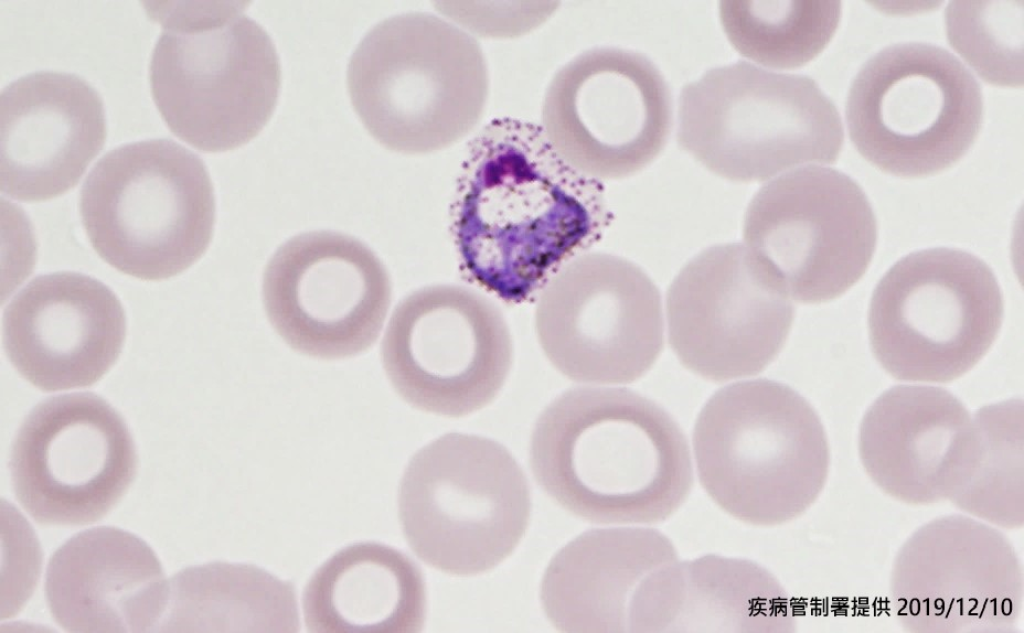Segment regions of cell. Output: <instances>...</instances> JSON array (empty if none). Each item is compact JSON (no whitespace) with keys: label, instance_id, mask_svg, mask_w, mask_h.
<instances>
[{"label":"cell","instance_id":"obj_18","mask_svg":"<svg viewBox=\"0 0 1024 633\" xmlns=\"http://www.w3.org/2000/svg\"><path fill=\"white\" fill-rule=\"evenodd\" d=\"M391 299L381 259L338 232L294 236L274 253L263 276L264 308L274 330L292 350L321 360L367 351Z\"/></svg>","mask_w":1024,"mask_h":633},{"label":"cell","instance_id":"obj_7","mask_svg":"<svg viewBox=\"0 0 1024 633\" xmlns=\"http://www.w3.org/2000/svg\"><path fill=\"white\" fill-rule=\"evenodd\" d=\"M82 223L95 251L142 280L174 277L206 251L215 223L204 162L169 139L119 146L86 178Z\"/></svg>","mask_w":1024,"mask_h":633},{"label":"cell","instance_id":"obj_22","mask_svg":"<svg viewBox=\"0 0 1024 633\" xmlns=\"http://www.w3.org/2000/svg\"><path fill=\"white\" fill-rule=\"evenodd\" d=\"M797 616L786 589L765 567L705 555L649 575L629 610V633H791Z\"/></svg>","mask_w":1024,"mask_h":633},{"label":"cell","instance_id":"obj_9","mask_svg":"<svg viewBox=\"0 0 1024 633\" xmlns=\"http://www.w3.org/2000/svg\"><path fill=\"white\" fill-rule=\"evenodd\" d=\"M1004 303L992 269L954 248L898 260L874 289L868 337L879 365L898 380L943 384L973 368L994 343Z\"/></svg>","mask_w":1024,"mask_h":633},{"label":"cell","instance_id":"obj_1","mask_svg":"<svg viewBox=\"0 0 1024 633\" xmlns=\"http://www.w3.org/2000/svg\"><path fill=\"white\" fill-rule=\"evenodd\" d=\"M609 222L601 182L565 161L540 125L495 118L467 146L454 236L468 272L500 298L525 299Z\"/></svg>","mask_w":1024,"mask_h":633},{"label":"cell","instance_id":"obj_15","mask_svg":"<svg viewBox=\"0 0 1024 633\" xmlns=\"http://www.w3.org/2000/svg\"><path fill=\"white\" fill-rule=\"evenodd\" d=\"M888 590L906 632L1014 633L1023 612V565L1002 529L963 513L942 515L900 546Z\"/></svg>","mask_w":1024,"mask_h":633},{"label":"cell","instance_id":"obj_19","mask_svg":"<svg viewBox=\"0 0 1024 633\" xmlns=\"http://www.w3.org/2000/svg\"><path fill=\"white\" fill-rule=\"evenodd\" d=\"M857 449L864 471L889 497L914 506L950 502L980 454L973 416L952 393L926 385L885 390L865 411Z\"/></svg>","mask_w":1024,"mask_h":633},{"label":"cell","instance_id":"obj_23","mask_svg":"<svg viewBox=\"0 0 1024 633\" xmlns=\"http://www.w3.org/2000/svg\"><path fill=\"white\" fill-rule=\"evenodd\" d=\"M45 591L54 620L66 631L148 632L166 611L169 583L142 539L116 527H96L54 552Z\"/></svg>","mask_w":1024,"mask_h":633},{"label":"cell","instance_id":"obj_20","mask_svg":"<svg viewBox=\"0 0 1024 633\" xmlns=\"http://www.w3.org/2000/svg\"><path fill=\"white\" fill-rule=\"evenodd\" d=\"M3 346L18 373L44 391L83 388L116 363L126 318L115 293L76 272L31 280L3 312Z\"/></svg>","mask_w":1024,"mask_h":633},{"label":"cell","instance_id":"obj_2","mask_svg":"<svg viewBox=\"0 0 1024 633\" xmlns=\"http://www.w3.org/2000/svg\"><path fill=\"white\" fill-rule=\"evenodd\" d=\"M530 461L550 497L598 524L661 523L694 483L691 448L675 419L619 387H575L551 401L534 425Z\"/></svg>","mask_w":1024,"mask_h":633},{"label":"cell","instance_id":"obj_4","mask_svg":"<svg viewBox=\"0 0 1024 633\" xmlns=\"http://www.w3.org/2000/svg\"><path fill=\"white\" fill-rule=\"evenodd\" d=\"M166 4L151 9L162 26L149 66L161 118L204 152L249 142L270 119L280 89L270 36L241 2Z\"/></svg>","mask_w":1024,"mask_h":633},{"label":"cell","instance_id":"obj_27","mask_svg":"<svg viewBox=\"0 0 1024 633\" xmlns=\"http://www.w3.org/2000/svg\"><path fill=\"white\" fill-rule=\"evenodd\" d=\"M718 7L732 46L776 69L801 67L815 58L841 19L840 1L723 0Z\"/></svg>","mask_w":1024,"mask_h":633},{"label":"cell","instance_id":"obj_14","mask_svg":"<svg viewBox=\"0 0 1024 633\" xmlns=\"http://www.w3.org/2000/svg\"><path fill=\"white\" fill-rule=\"evenodd\" d=\"M669 85L646 55L586 50L552 77L541 128L561 157L587 176L619 180L651 164L672 128Z\"/></svg>","mask_w":1024,"mask_h":633},{"label":"cell","instance_id":"obj_17","mask_svg":"<svg viewBox=\"0 0 1024 633\" xmlns=\"http://www.w3.org/2000/svg\"><path fill=\"white\" fill-rule=\"evenodd\" d=\"M665 312L680 363L713 383L762 372L782 350L794 318L791 299L737 243L692 258L670 285Z\"/></svg>","mask_w":1024,"mask_h":633},{"label":"cell","instance_id":"obj_29","mask_svg":"<svg viewBox=\"0 0 1024 633\" xmlns=\"http://www.w3.org/2000/svg\"><path fill=\"white\" fill-rule=\"evenodd\" d=\"M1023 1H952L946 10L950 45L986 83L1023 85Z\"/></svg>","mask_w":1024,"mask_h":633},{"label":"cell","instance_id":"obj_30","mask_svg":"<svg viewBox=\"0 0 1024 633\" xmlns=\"http://www.w3.org/2000/svg\"><path fill=\"white\" fill-rule=\"evenodd\" d=\"M459 7H449L442 12L446 13L447 19L472 34L480 36H490V37H512L514 35L523 34L527 31H531L533 28H536L537 24L543 22L555 11L553 8H499V15L497 11L492 8L495 17L492 15L487 8L480 7H470L468 2H465L467 7H461L459 2H456Z\"/></svg>","mask_w":1024,"mask_h":633},{"label":"cell","instance_id":"obj_16","mask_svg":"<svg viewBox=\"0 0 1024 633\" xmlns=\"http://www.w3.org/2000/svg\"><path fill=\"white\" fill-rule=\"evenodd\" d=\"M137 464L124 418L92 393L40 403L21 423L10 455L20 504L38 523L57 526L104 517L129 489Z\"/></svg>","mask_w":1024,"mask_h":633},{"label":"cell","instance_id":"obj_13","mask_svg":"<svg viewBox=\"0 0 1024 633\" xmlns=\"http://www.w3.org/2000/svg\"><path fill=\"white\" fill-rule=\"evenodd\" d=\"M535 330L546 358L567 378L596 386L630 384L651 369L663 350L661 296L632 261L582 254L543 288Z\"/></svg>","mask_w":1024,"mask_h":633},{"label":"cell","instance_id":"obj_5","mask_svg":"<svg viewBox=\"0 0 1024 633\" xmlns=\"http://www.w3.org/2000/svg\"><path fill=\"white\" fill-rule=\"evenodd\" d=\"M351 103L370 135L405 154L430 153L481 121L489 71L477 39L439 15L390 17L362 39L346 72Z\"/></svg>","mask_w":1024,"mask_h":633},{"label":"cell","instance_id":"obj_10","mask_svg":"<svg viewBox=\"0 0 1024 633\" xmlns=\"http://www.w3.org/2000/svg\"><path fill=\"white\" fill-rule=\"evenodd\" d=\"M845 118L852 143L872 165L896 176H927L957 163L975 141L982 92L945 49L899 43L861 67Z\"/></svg>","mask_w":1024,"mask_h":633},{"label":"cell","instance_id":"obj_11","mask_svg":"<svg viewBox=\"0 0 1024 633\" xmlns=\"http://www.w3.org/2000/svg\"><path fill=\"white\" fill-rule=\"evenodd\" d=\"M743 239L785 294L815 304L842 296L863 277L875 251L877 224L852 178L807 165L757 191L744 216Z\"/></svg>","mask_w":1024,"mask_h":633},{"label":"cell","instance_id":"obj_26","mask_svg":"<svg viewBox=\"0 0 1024 633\" xmlns=\"http://www.w3.org/2000/svg\"><path fill=\"white\" fill-rule=\"evenodd\" d=\"M156 631L299 632L295 588L253 565L189 567L171 578Z\"/></svg>","mask_w":1024,"mask_h":633},{"label":"cell","instance_id":"obj_3","mask_svg":"<svg viewBox=\"0 0 1024 633\" xmlns=\"http://www.w3.org/2000/svg\"><path fill=\"white\" fill-rule=\"evenodd\" d=\"M692 460L712 501L745 524L771 527L807 512L830 472V446L812 405L790 386L750 379L715 391L692 433Z\"/></svg>","mask_w":1024,"mask_h":633},{"label":"cell","instance_id":"obj_6","mask_svg":"<svg viewBox=\"0 0 1024 633\" xmlns=\"http://www.w3.org/2000/svg\"><path fill=\"white\" fill-rule=\"evenodd\" d=\"M676 138L712 173L761 182L806 163H834L844 132L836 107L812 78L742 61L683 86Z\"/></svg>","mask_w":1024,"mask_h":633},{"label":"cell","instance_id":"obj_12","mask_svg":"<svg viewBox=\"0 0 1024 633\" xmlns=\"http://www.w3.org/2000/svg\"><path fill=\"white\" fill-rule=\"evenodd\" d=\"M381 358L395 391L413 407L462 417L489 405L512 367L513 342L499 307L459 285L406 296L386 326Z\"/></svg>","mask_w":1024,"mask_h":633},{"label":"cell","instance_id":"obj_21","mask_svg":"<svg viewBox=\"0 0 1024 633\" xmlns=\"http://www.w3.org/2000/svg\"><path fill=\"white\" fill-rule=\"evenodd\" d=\"M104 104L82 77L28 74L0 95V189L41 202L73 189L106 140Z\"/></svg>","mask_w":1024,"mask_h":633},{"label":"cell","instance_id":"obj_28","mask_svg":"<svg viewBox=\"0 0 1024 633\" xmlns=\"http://www.w3.org/2000/svg\"><path fill=\"white\" fill-rule=\"evenodd\" d=\"M980 441L977 468L950 501L971 517L996 528L1024 525V409L1021 398L979 408L973 415Z\"/></svg>","mask_w":1024,"mask_h":633},{"label":"cell","instance_id":"obj_24","mask_svg":"<svg viewBox=\"0 0 1024 633\" xmlns=\"http://www.w3.org/2000/svg\"><path fill=\"white\" fill-rule=\"evenodd\" d=\"M676 559L674 544L653 528L587 530L550 561L541 584L543 610L562 632L629 633L640 584Z\"/></svg>","mask_w":1024,"mask_h":633},{"label":"cell","instance_id":"obj_25","mask_svg":"<svg viewBox=\"0 0 1024 633\" xmlns=\"http://www.w3.org/2000/svg\"><path fill=\"white\" fill-rule=\"evenodd\" d=\"M302 609L309 632L415 633L425 623V580L404 552L380 543H356L314 571Z\"/></svg>","mask_w":1024,"mask_h":633},{"label":"cell","instance_id":"obj_8","mask_svg":"<svg viewBox=\"0 0 1024 633\" xmlns=\"http://www.w3.org/2000/svg\"><path fill=\"white\" fill-rule=\"evenodd\" d=\"M531 496L522 469L499 442L446 433L417 451L403 474L398 516L428 566L455 576L491 570L518 546Z\"/></svg>","mask_w":1024,"mask_h":633}]
</instances>
